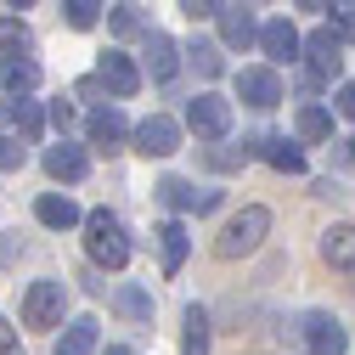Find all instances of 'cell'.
<instances>
[{"label": "cell", "instance_id": "1", "mask_svg": "<svg viewBox=\"0 0 355 355\" xmlns=\"http://www.w3.org/2000/svg\"><path fill=\"white\" fill-rule=\"evenodd\" d=\"M265 237H271V209L248 203L243 214H232L226 226H220V237H214V254H220V259H243V254H254Z\"/></svg>", "mask_w": 355, "mask_h": 355}, {"label": "cell", "instance_id": "2", "mask_svg": "<svg viewBox=\"0 0 355 355\" xmlns=\"http://www.w3.org/2000/svg\"><path fill=\"white\" fill-rule=\"evenodd\" d=\"M85 248H91L96 265L124 271V265H130V237H124V226H119V214H107V209H91V214H85Z\"/></svg>", "mask_w": 355, "mask_h": 355}, {"label": "cell", "instance_id": "3", "mask_svg": "<svg viewBox=\"0 0 355 355\" xmlns=\"http://www.w3.org/2000/svg\"><path fill=\"white\" fill-rule=\"evenodd\" d=\"M62 304H68V288L62 282H34L28 293H23V327H40V333H46V327H57L62 322Z\"/></svg>", "mask_w": 355, "mask_h": 355}, {"label": "cell", "instance_id": "4", "mask_svg": "<svg viewBox=\"0 0 355 355\" xmlns=\"http://www.w3.org/2000/svg\"><path fill=\"white\" fill-rule=\"evenodd\" d=\"M299 51H304V73H316V79H338L344 73V40L333 28H316L310 40H299Z\"/></svg>", "mask_w": 355, "mask_h": 355}, {"label": "cell", "instance_id": "5", "mask_svg": "<svg viewBox=\"0 0 355 355\" xmlns=\"http://www.w3.org/2000/svg\"><path fill=\"white\" fill-rule=\"evenodd\" d=\"M187 124L198 130L203 141H220V136L232 130V102H226V96H214V91H203V96L187 107Z\"/></svg>", "mask_w": 355, "mask_h": 355}, {"label": "cell", "instance_id": "6", "mask_svg": "<svg viewBox=\"0 0 355 355\" xmlns=\"http://www.w3.org/2000/svg\"><path fill=\"white\" fill-rule=\"evenodd\" d=\"M175 147H181V124H175L169 113H153L136 124V153L141 158H169Z\"/></svg>", "mask_w": 355, "mask_h": 355}, {"label": "cell", "instance_id": "7", "mask_svg": "<svg viewBox=\"0 0 355 355\" xmlns=\"http://www.w3.org/2000/svg\"><path fill=\"white\" fill-rule=\"evenodd\" d=\"M153 192H158L164 209H198V214H214L220 209V192H198L192 181H181V175H164Z\"/></svg>", "mask_w": 355, "mask_h": 355}, {"label": "cell", "instance_id": "8", "mask_svg": "<svg viewBox=\"0 0 355 355\" xmlns=\"http://www.w3.org/2000/svg\"><path fill=\"white\" fill-rule=\"evenodd\" d=\"M237 96H243L248 107H259V113L277 107V102H282V73H277V68H243V73H237Z\"/></svg>", "mask_w": 355, "mask_h": 355}, {"label": "cell", "instance_id": "9", "mask_svg": "<svg viewBox=\"0 0 355 355\" xmlns=\"http://www.w3.org/2000/svg\"><path fill=\"white\" fill-rule=\"evenodd\" d=\"M96 79H102V91H113V96H136V91H141V68L130 62L124 51H102Z\"/></svg>", "mask_w": 355, "mask_h": 355}, {"label": "cell", "instance_id": "10", "mask_svg": "<svg viewBox=\"0 0 355 355\" xmlns=\"http://www.w3.org/2000/svg\"><path fill=\"white\" fill-rule=\"evenodd\" d=\"M141 62H147V73H153L158 85H169L175 73H181V46H175L169 34L147 28V46H141Z\"/></svg>", "mask_w": 355, "mask_h": 355}, {"label": "cell", "instance_id": "11", "mask_svg": "<svg viewBox=\"0 0 355 355\" xmlns=\"http://www.w3.org/2000/svg\"><path fill=\"white\" fill-rule=\"evenodd\" d=\"M322 259L333 265V271L355 277V226H349V220H338V226L322 232Z\"/></svg>", "mask_w": 355, "mask_h": 355}, {"label": "cell", "instance_id": "12", "mask_svg": "<svg viewBox=\"0 0 355 355\" xmlns=\"http://www.w3.org/2000/svg\"><path fill=\"white\" fill-rule=\"evenodd\" d=\"M214 17H220V46H232V51H248V46H254L259 23H254L248 6H220Z\"/></svg>", "mask_w": 355, "mask_h": 355}, {"label": "cell", "instance_id": "13", "mask_svg": "<svg viewBox=\"0 0 355 355\" xmlns=\"http://www.w3.org/2000/svg\"><path fill=\"white\" fill-rule=\"evenodd\" d=\"M254 40H259V51L271 57V62H293V57H299V28H293L288 17H271Z\"/></svg>", "mask_w": 355, "mask_h": 355}, {"label": "cell", "instance_id": "14", "mask_svg": "<svg viewBox=\"0 0 355 355\" xmlns=\"http://www.w3.org/2000/svg\"><path fill=\"white\" fill-rule=\"evenodd\" d=\"M85 136H91V147H107V153H113V147L130 136V119H124V113L107 102V107H96L91 119H85Z\"/></svg>", "mask_w": 355, "mask_h": 355}, {"label": "cell", "instance_id": "15", "mask_svg": "<svg viewBox=\"0 0 355 355\" xmlns=\"http://www.w3.org/2000/svg\"><path fill=\"white\" fill-rule=\"evenodd\" d=\"M85 169H91L85 147H73V141H57V147H46V175H51V181H85Z\"/></svg>", "mask_w": 355, "mask_h": 355}, {"label": "cell", "instance_id": "16", "mask_svg": "<svg viewBox=\"0 0 355 355\" xmlns=\"http://www.w3.org/2000/svg\"><path fill=\"white\" fill-rule=\"evenodd\" d=\"M304 344H310V355H344L349 349V333L333 316H310L304 322Z\"/></svg>", "mask_w": 355, "mask_h": 355}, {"label": "cell", "instance_id": "17", "mask_svg": "<svg viewBox=\"0 0 355 355\" xmlns=\"http://www.w3.org/2000/svg\"><path fill=\"white\" fill-rule=\"evenodd\" d=\"M34 214H40V226H51V232H68V226H79V220H85L68 192H46V198L34 203Z\"/></svg>", "mask_w": 355, "mask_h": 355}, {"label": "cell", "instance_id": "18", "mask_svg": "<svg viewBox=\"0 0 355 355\" xmlns=\"http://www.w3.org/2000/svg\"><path fill=\"white\" fill-rule=\"evenodd\" d=\"M0 119H6V130H17L23 141H34L40 130H46V113H40V102H28V96H12L6 107H0Z\"/></svg>", "mask_w": 355, "mask_h": 355}, {"label": "cell", "instance_id": "19", "mask_svg": "<svg viewBox=\"0 0 355 355\" xmlns=\"http://www.w3.org/2000/svg\"><path fill=\"white\" fill-rule=\"evenodd\" d=\"M259 158L271 164V169H282V175H304V153H299L288 136H265V141H259Z\"/></svg>", "mask_w": 355, "mask_h": 355}, {"label": "cell", "instance_id": "20", "mask_svg": "<svg viewBox=\"0 0 355 355\" xmlns=\"http://www.w3.org/2000/svg\"><path fill=\"white\" fill-rule=\"evenodd\" d=\"M0 85H6L12 96H28L40 85V62L34 57H6V62H0Z\"/></svg>", "mask_w": 355, "mask_h": 355}, {"label": "cell", "instance_id": "21", "mask_svg": "<svg viewBox=\"0 0 355 355\" xmlns=\"http://www.w3.org/2000/svg\"><path fill=\"white\" fill-rule=\"evenodd\" d=\"M158 248H164V271L175 277V271H181V265H187V226H181V220H164V226H158Z\"/></svg>", "mask_w": 355, "mask_h": 355}, {"label": "cell", "instance_id": "22", "mask_svg": "<svg viewBox=\"0 0 355 355\" xmlns=\"http://www.w3.org/2000/svg\"><path fill=\"white\" fill-rule=\"evenodd\" d=\"M181 355H209V310L203 304H187V316H181Z\"/></svg>", "mask_w": 355, "mask_h": 355}, {"label": "cell", "instance_id": "23", "mask_svg": "<svg viewBox=\"0 0 355 355\" xmlns=\"http://www.w3.org/2000/svg\"><path fill=\"white\" fill-rule=\"evenodd\" d=\"M51 355H96V316H79V322L57 338Z\"/></svg>", "mask_w": 355, "mask_h": 355}, {"label": "cell", "instance_id": "24", "mask_svg": "<svg viewBox=\"0 0 355 355\" xmlns=\"http://www.w3.org/2000/svg\"><path fill=\"white\" fill-rule=\"evenodd\" d=\"M293 130H299V141H327V136H333V113L316 107V102H304L299 119H293Z\"/></svg>", "mask_w": 355, "mask_h": 355}, {"label": "cell", "instance_id": "25", "mask_svg": "<svg viewBox=\"0 0 355 355\" xmlns=\"http://www.w3.org/2000/svg\"><path fill=\"white\" fill-rule=\"evenodd\" d=\"M113 310L130 322H153V293L147 288H113Z\"/></svg>", "mask_w": 355, "mask_h": 355}, {"label": "cell", "instance_id": "26", "mask_svg": "<svg viewBox=\"0 0 355 355\" xmlns=\"http://www.w3.org/2000/svg\"><path fill=\"white\" fill-rule=\"evenodd\" d=\"M181 57H187V62H192L203 79H220V73H226V62H220V46H209V40H192V46H187Z\"/></svg>", "mask_w": 355, "mask_h": 355}, {"label": "cell", "instance_id": "27", "mask_svg": "<svg viewBox=\"0 0 355 355\" xmlns=\"http://www.w3.org/2000/svg\"><path fill=\"white\" fill-rule=\"evenodd\" d=\"M107 28H113L119 40L141 34V28H147V23H141V6H136V0H113V12H107Z\"/></svg>", "mask_w": 355, "mask_h": 355}, {"label": "cell", "instance_id": "28", "mask_svg": "<svg viewBox=\"0 0 355 355\" xmlns=\"http://www.w3.org/2000/svg\"><path fill=\"white\" fill-rule=\"evenodd\" d=\"M62 17H68V28H96L102 0H62Z\"/></svg>", "mask_w": 355, "mask_h": 355}, {"label": "cell", "instance_id": "29", "mask_svg": "<svg viewBox=\"0 0 355 355\" xmlns=\"http://www.w3.org/2000/svg\"><path fill=\"white\" fill-rule=\"evenodd\" d=\"M327 6H333V34L355 40V0H327Z\"/></svg>", "mask_w": 355, "mask_h": 355}, {"label": "cell", "instance_id": "30", "mask_svg": "<svg viewBox=\"0 0 355 355\" xmlns=\"http://www.w3.org/2000/svg\"><path fill=\"white\" fill-rule=\"evenodd\" d=\"M0 46H6V51H12V57H23V51H28V46H34V40H28V28H23V23H17V17H12V23H0Z\"/></svg>", "mask_w": 355, "mask_h": 355}, {"label": "cell", "instance_id": "31", "mask_svg": "<svg viewBox=\"0 0 355 355\" xmlns=\"http://www.w3.org/2000/svg\"><path fill=\"white\" fill-rule=\"evenodd\" d=\"M23 158H28L23 136H6V130H0V169H23Z\"/></svg>", "mask_w": 355, "mask_h": 355}, {"label": "cell", "instance_id": "32", "mask_svg": "<svg viewBox=\"0 0 355 355\" xmlns=\"http://www.w3.org/2000/svg\"><path fill=\"white\" fill-rule=\"evenodd\" d=\"M181 12H187L192 23H203V17H214V12H220V0H181Z\"/></svg>", "mask_w": 355, "mask_h": 355}, {"label": "cell", "instance_id": "33", "mask_svg": "<svg viewBox=\"0 0 355 355\" xmlns=\"http://www.w3.org/2000/svg\"><path fill=\"white\" fill-rule=\"evenodd\" d=\"M203 158H209V164H214V169H237V164H243V158H248V147H243V153H220V147H209V153H203Z\"/></svg>", "mask_w": 355, "mask_h": 355}, {"label": "cell", "instance_id": "34", "mask_svg": "<svg viewBox=\"0 0 355 355\" xmlns=\"http://www.w3.org/2000/svg\"><path fill=\"white\" fill-rule=\"evenodd\" d=\"M333 107H338L344 119H355V79H344V85H338V96H333Z\"/></svg>", "mask_w": 355, "mask_h": 355}, {"label": "cell", "instance_id": "35", "mask_svg": "<svg viewBox=\"0 0 355 355\" xmlns=\"http://www.w3.org/2000/svg\"><path fill=\"white\" fill-rule=\"evenodd\" d=\"M0 355H23V349H17V327H12L6 316H0Z\"/></svg>", "mask_w": 355, "mask_h": 355}, {"label": "cell", "instance_id": "36", "mask_svg": "<svg viewBox=\"0 0 355 355\" xmlns=\"http://www.w3.org/2000/svg\"><path fill=\"white\" fill-rule=\"evenodd\" d=\"M68 119H73V107H68V102H51V124H57V130H68Z\"/></svg>", "mask_w": 355, "mask_h": 355}, {"label": "cell", "instance_id": "37", "mask_svg": "<svg viewBox=\"0 0 355 355\" xmlns=\"http://www.w3.org/2000/svg\"><path fill=\"white\" fill-rule=\"evenodd\" d=\"M17 254H23V243H12V237H0V265H12Z\"/></svg>", "mask_w": 355, "mask_h": 355}, {"label": "cell", "instance_id": "38", "mask_svg": "<svg viewBox=\"0 0 355 355\" xmlns=\"http://www.w3.org/2000/svg\"><path fill=\"white\" fill-rule=\"evenodd\" d=\"M299 12H327V0H293Z\"/></svg>", "mask_w": 355, "mask_h": 355}, {"label": "cell", "instance_id": "39", "mask_svg": "<svg viewBox=\"0 0 355 355\" xmlns=\"http://www.w3.org/2000/svg\"><path fill=\"white\" fill-rule=\"evenodd\" d=\"M338 164H355V141H344V147H338Z\"/></svg>", "mask_w": 355, "mask_h": 355}, {"label": "cell", "instance_id": "40", "mask_svg": "<svg viewBox=\"0 0 355 355\" xmlns=\"http://www.w3.org/2000/svg\"><path fill=\"white\" fill-rule=\"evenodd\" d=\"M107 355H136V349H124V344H107Z\"/></svg>", "mask_w": 355, "mask_h": 355}, {"label": "cell", "instance_id": "41", "mask_svg": "<svg viewBox=\"0 0 355 355\" xmlns=\"http://www.w3.org/2000/svg\"><path fill=\"white\" fill-rule=\"evenodd\" d=\"M6 6H17V12H23V6H34V0H6Z\"/></svg>", "mask_w": 355, "mask_h": 355}]
</instances>
